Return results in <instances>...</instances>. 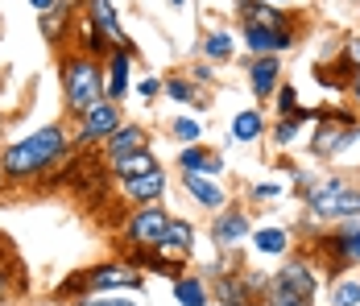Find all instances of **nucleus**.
<instances>
[{
    "mask_svg": "<svg viewBox=\"0 0 360 306\" xmlns=\"http://www.w3.org/2000/svg\"><path fill=\"white\" fill-rule=\"evenodd\" d=\"M63 149H67V136H63V129H54V125H50V129L25 136V141H13V145L4 149L0 170L8 174V178H30V174L54 166V162L63 158Z\"/></svg>",
    "mask_w": 360,
    "mask_h": 306,
    "instance_id": "nucleus-1",
    "label": "nucleus"
},
{
    "mask_svg": "<svg viewBox=\"0 0 360 306\" xmlns=\"http://www.w3.org/2000/svg\"><path fill=\"white\" fill-rule=\"evenodd\" d=\"M63 91H67L75 116H87L96 103H104V75L96 70L91 58H71L67 75H63Z\"/></svg>",
    "mask_w": 360,
    "mask_h": 306,
    "instance_id": "nucleus-2",
    "label": "nucleus"
},
{
    "mask_svg": "<svg viewBox=\"0 0 360 306\" xmlns=\"http://www.w3.org/2000/svg\"><path fill=\"white\" fill-rule=\"evenodd\" d=\"M311 298H315V273L307 265H286L265 286V302L269 306H311Z\"/></svg>",
    "mask_w": 360,
    "mask_h": 306,
    "instance_id": "nucleus-3",
    "label": "nucleus"
},
{
    "mask_svg": "<svg viewBox=\"0 0 360 306\" xmlns=\"http://www.w3.org/2000/svg\"><path fill=\"white\" fill-rule=\"evenodd\" d=\"M307 207L315 215H327V219H335V215H360V195L348 191L340 178H327V182H315L307 191Z\"/></svg>",
    "mask_w": 360,
    "mask_h": 306,
    "instance_id": "nucleus-4",
    "label": "nucleus"
},
{
    "mask_svg": "<svg viewBox=\"0 0 360 306\" xmlns=\"http://www.w3.org/2000/svg\"><path fill=\"white\" fill-rule=\"evenodd\" d=\"M166 224H170V215L162 207H141L129 219V236H133V244H141V248H158L162 236H166Z\"/></svg>",
    "mask_w": 360,
    "mask_h": 306,
    "instance_id": "nucleus-5",
    "label": "nucleus"
},
{
    "mask_svg": "<svg viewBox=\"0 0 360 306\" xmlns=\"http://www.w3.org/2000/svg\"><path fill=\"white\" fill-rule=\"evenodd\" d=\"M265 277H240V273H224L216 281V298L224 306H252L257 290H265Z\"/></svg>",
    "mask_w": 360,
    "mask_h": 306,
    "instance_id": "nucleus-6",
    "label": "nucleus"
},
{
    "mask_svg": "<svg viewBox=\"0 0 360 306\" xmlns=\"http://www.w3.org/2000/svg\"><path fill=\"white\" fill-rule=\"evenodd\" d=\"M116 129H120V108H116L112 100H104V103H96V108L83 116L79 141H83V145H91V141H108Z\"/></svg>",
    "mask_w": 360,
    "mask_h": 306,
    "instance_id": "nucleus-7",
    "label": "nucleus"
},
{
    "mask_svg": "<svg viewBox=\"0 0 360 306\" xmlns=\"http://www.w3.org/2000/svg\"><path fill=\"white\" fill-rule=\"evenodd\" d=\"M245 46H249L257 58H274L278 50H290V46H294V34H290V30H261V25H245Z\"/></svg>",
    "mask_w": 360,
    "mask_h": 306,
    "instance_id": "nucleus-8",
    "label": "nucleus"
},
{
    "mask_svg": "<svg viewBox=\"0 0 360 306\" xmlns=\"http://www.w3.org/2000/svg\"><path fill=\"white\" fill-rule=\"evenodd\" d=\"M245 236H249V215H245V211H228V215H216V228H212V240H216V244L232 248V244H240Z\"/></svg>",
    "mask_w": 360,
    "mask_h": 306,
    "instance_id": "nucleus-9",
    "label": "nucleus"
},
{
    "mask_svg": "<svg viewBox=\"0 0 360 306\" xmlns=\"http://www.w3.org/2000/svg\"><path fill=\"white\" fill-rule=\"evenodd\" d=\"M141 149H145V129H137V125H120V129L108 136V158L112 162H120V158H129V153H141Z\"/></svg>",
    "mask_w": 360,
    "mask_h": 306,
    "instance_id": "nucleus-10",
    "label": "nucleus"
},
{
    "mask_svg": "<svg viewBox=\"0 0 360 306\" xmlns=\"http://www.w3.org/2000/svg\"><path fill=\"white\" fill-rule=\"evenodd\" d=\"M352 141H360V129H340L335 120H331V125L323 120V129L315 133V153H340V149H348Z\"/></svg>",
    "mask_w": 360,
    "mask_h": 306,
    "instance_id": "nucleus-11",
    "label": "nucleus"
},
{
    "mask_svg": "<svg viewBox=\"0 0 360 306\" xmlns=\"http://www.w3.org/2000/svg\"><path fill=\"white\" fill-rule=\"evenodd\" d=\"M179 166L186 174H224V158L199 149V145H186V149L179 153Z\"/></svg>",
    "mask_w": 360,
    "mask_h": 306,
    "instance_id": "nucleus-12",
    "label": "nucleus"
},
{
    "mask_svg": "<svg viewBox=\"0 0 360 306\" xmlns=\"http://www.w3.org/2000/svg\"><path fill=\"white\" fill-rule=\"evenodd\" d=\"M87 8H91V25L100 30V34H108L116 42V50H124L129 42L120 34V25H116V8H112V0H87Z\"/></svg>",
    "mask_w": 360,
    "mask_h": 306,
    "instance_id": "nucleus-13",
    "label": "nucleus"
},
{
    "mask_svg": "<svg viewBox=\"0 0 360 306\" xmlns=\"http://www.w3.org/2000/svg\"><path fill=\"white\" fill-rule=\"evenodd\" d=\"M162 191H166V174L162 170L141 174V178H129V182H124V195L137 199V203H153V199H162Z\"/></svg>",
    "mask_w": 360,
    "mask_h": 306,
    "instance_id": "nucleus-14",
    "label": "nucleus"
},
{
    "mask_svg": "<svg viewBox=\"0 0 360 306\" xmlns=\"http://www.w3.org/2000/svg\"><path fill=\"white\" fill-rule=\"evenodd\" d=\"M87 281L96 290H120V286H141V277L129 269V265H104V269H91Z\"/></svg>",
    "mask_w": 360,
    "mask_h": 306,
    "instance_id": "nucleus-15",
    "label": "nucleus"
},
{
    "mask_svg": "<svg viewBox=\"0 0 360 306\" xmlns=\"http://www.w3.org/2000/svg\"><path fill=\"white\" fill-rule=\"evenodd\" d=\"M240 8H245V25H261V30H286V17H282L274 4H265V0H240Z\"/></svg>",
    "mask_w": 360,
    "mask_h": 306,
    "instance_id": "nucleus-16",
    "label": "nucleus"
},
{
    "mask_svg": "<svg viewBox=\"0 0 360 306\" xmlns=\"http://www.w3.org/2000/svg\"><path fill=\"white\" fill-rule=\"evenodd\" d=\"M278 75H282V67H278V58H257L249 70V83H252V91L265 100V96H274L278 91Z\"/></svg>",
    "mask_w": 360,
    "mask_h": 306,
    "instance_id": "nucleus-17",
    "label": "nucleus"
},
{
    "mask_svg": "<svg viewBox=\"0 0 360 306\" xmlns=\"http://www.w3.org/2000/svg\"><path fill=\"white\" fill-rule=\"evenodd\" d=\"M191 244H195V228H191L186 219H170V224H166V236L158 244V253H186Z\"/></svg>",
    "mask_w": 360,
    "mask_h": 306,
    "instance_id": "nucleus-18",
    "label": "nucleus"
},
{
    "mask_svg": "<svg viewBox=\"0 0 360 306\" xmlns=\"http://www.w3.org/2000/svg\"><path fill=\"white\" fill-rule=\"evenodd\" d=\"M182 186H186V191H191V195H195L203 207H212V211H219V207H224V191H219L216 182H207L203 174H186V178H182Z\"/></svg>",
    "mask_w": 360,
    "mask_h": 306,
    "instance_id": "nucleus-19",
    "label": "nucleus"
},
{
    "mask_svg": "<svg viewBox=\"0 0 360 306\" xmlns=\"http://www.w3.org/2000/svg\"><path fill=\"white\" fill-rule=\"evenodd\" d=\"M112 166H116V174H120V182H129V178H141V174L162 170V166L153 162V153H149V149H141V153H129V158H120V162H112Z\"/></svg>",
    "mask_w": 360,
    "mask_h": 306,
    "instance_id": "nucleus-20",
    "label": "nucleus"
},
{
    "mask_svg": "<svg viewBox=\"0 0 360 306\" xmlns=\"http://www.w3.org/2000/svg\"><path fill=\"white\" fill-rule=\"evenodd\" d=\"M124 83H129V50H116L112 54V67H108V83H104V91H108L112 103L124 96Z\"/></svg>",
    "mask_w": 360,
    "mask_h": 306,
    "instance_id": "nucleus-21",
    "label": "nucleus"
},
{
    "mask_svg": "<svg viewBox=\"0 0 360 306\" xmlns=\"http://www.w3.org/2000/svg\"><path fill=\"white\" fill-rule=\"evenodd\" d=\"M261 133H265V120H261V112H257V108L236 112V120H232V141H257Z\"/></svg>",
    "mask_w": 360,
    "mask_h": 306,
    "instance_id": "nucleus-22",
    "label": "nucleus"
},
{
    "mask_svg": "<svg viewBox=\"0 0 360 306\" xmlns=\"http://www.w3.org/2000/svg\"><path fill=\"white\" fill-rule=\"evenodd\" d=\"M174 298H179V306H207V286L199 277H179L174 281Z\"/></svg>",
    "mask_w": 360,
    "mask_h": 306,
    "instance_id": "nucleus-23",
    "label": "nucleus"
},
{
    "mask_svg": "<svg viewBox=\"0 0 360 306\" xmlns=\"http://www.w3.org/2000/svg\"><path fill=\"white\" fill-rule=\"evenodd\" d=\"M252 244H257V253H269V257H278V253H286L290 236L282 232V228H261V232L252 236Z\"/></svg>",
    "mask_w": 360,
    "mask_h": 306,
    "instance_id": "nucleus-24",
    "label": "nucleus"
},
{
    "mask_svg": "<svg viewBox=\"0 0 360 306\" xmlns=\"http://www.w3.org/2000/svg\"><path fill=\"white\" fill-rule=\"evenodd\" d=\"M232 50H236V42H232V34H224V30L207 34V42H203V54H207V58H216V63L232 58Z\"/></svg>",
    "mask_w": 360,
    "mask_h": 306,
    "instance_id": "nucleus-25",
    "label": "nucleus"
},
{
    "mask_svg": "<svg viewBox=\"0 0 360 306\" xmlns=\"http://www.w3.org/2000/svg\"><path fill=\"white\" fill-rule=\"evenodd\" d=\"M331 248H335L344 261H360V228L344 232V236H331Z\"/></svg>",
    "mask_w": 360,
    "mask_h": 306,
    "instance_id": "nucleus-26",
    "label": "nucleus"
},
{
    "mask_svg": "<svg viewBox=\"0 0 360 306\" xmlns=\"http://www.w3.org/2000/svg\"><path fill=\"white\" fill-rule=\"evenodd\" d=\"M307 116H311V112H302V108H298L294 116H282V120H278V129H274V141H278V145H290L294 133H298V125H302Z\"/></svg>",
    "mask_w": 360,
    "mask_h": 306,
    "instance_id": "nucleus-27",
    "label": "nucleus"
},
{
    "mask_svg": "<svg viewBox=\"0 0 360 306\" xmlns=\"http://www.w3.org/2000/svg\"><path fill=\"white\" fill-rule=\"evenodd\" d=\"M170 129H174L179 141H191V145H199V136H203V125H199V120H191V116H179Z\"/></svg>",
    "mask_w": 360,
    "mask_h": 306,
    "instance_id": "nucleus-28",
    "label": "nucleus"
},
{
    "mask_svg": "<svg viewBox=\"0 0 360 306\" xmlns=\"http://www.w3.org/2000/svg\"><path fill=\"white\" fill-rule=\"evenodd\" d=\"M331 306H360V281H340L331 294Z\"/></svg>",
    "mask_w": 360,
    "mask_h": 306,
    "instance_id": "nucleus-29",
    "label": "nucleus"
},
{
    "mask_svg": "<svg viewBox=\"0 0 360 306\" xmlns=\"http://www.w3.org/2000/svg\"><path fill=\"white\" fill-rule=\"evenodd\" d=\"M166 91H170L179 103H195V87H191L186 79H170V83H166Z\"/></svg>",
    "mask_w": 360,
    "mask_h": 306,
    "instance_id": "nucleus-30",
    "label": "nucleus"
},
{
    "mask_svg": "<svg viewBox=\"0 0 360 306\" xmlns=\"http://www.w3.org/2000/svg\"><path fill=\"white\" fill-rule=\"evenodd\" d=\"M278 112H282V116H294V112H298V96H294V87H278Z\"/></svg>",
    "mask_w": 360,
    "mask_h": 306,
    "instance_id": "nucleus-31",
    "label": "nucleus"
},
{
    "mask_svg": "<svg viewBox=\"0 0 360 306\" xmlns=\"http://www.w3.org/2000/svg\"><path fill=\"white\" fill-rule=\"evenodd\" d=\"M348 67L360 70V34L352 37V42H348Z\"/></svg>",
    "mask_w": 360,
    "mask_h": 306,
    "instance_id": "nucleus-32",
    "label": "nucleus"
},
{
    "mask_svg": "<svg viewBox=\"0 0 360 306\" xmlns=\"http://www.w3.org/2000/svg\"><path fill=\"white\" fill-rule=\"evenodd\" d=\"M87 306H137V302H129V298H91Z\"/></svg>",
    "mask_w": 360,
    "mask_h": 306,
    "instance_id": "nucleus-33",
    "label": "nucleus"
},
{
    "mask_svg": "<svg viewBox=\"0 0 360 306\" xmlns=\"http://www.w3.org/2000/svg\"><path fill=\"white\" fill-rule=\"evenodd\" d=\"M252 195H257V199H274V195H278V186H274V182H261Z\"/></svg>",
    "mask_w": 360,
    "mask_h": 306,
    "instance_id": "nucleus-34",
    "label": "nucleus"
},
{
    "mask_svg": "<svg viewBox=\"0 0 360 306\" xmlns=\"http://www.w3.org/2000/svg\"><path fill=\"white\" fill-rule=\"evenodd\" d=\"M141 96H145V100H149V96H158V79H145V83H141Z\"/></svg>",
    "mask_w": 360,
    "mask_h": 306,
    "instance_id": "nucleus-35",
    "label": "nucleus"
},
{
    "mask_svg": "<svg viewBox=\"0 0 360 306\" xmlns=\"http://www.w3.org/2000/svg\"><path fill=\"white\" fill-rule=\"evenodd\" d=\"M34 8H41V13H54V0H30Z\"/></svg>",
    "mask_w": 360,
    "mask_h": 306,
    "instance_id": "nucleus-36",
    "label": "nucleus"
},
{
    "mask_svg": "<svg viewBox=\"0 0 360 306\" xmlns=\"http://www.w3.org/2000/svg\"><path fill=\"white\" fill-rule=\"evenodd\" d=\"M352 91H356V100H360V70H356V79H352Z\"/></svg>",
    "mask_w": 360,
    "mask_h": 306,
    "instance_id": "nucleus-37",
    "label": "nucleus"
},
{
    "mask_svg": "<svg viewBox=\"0 0 360 306\" xmlns=\"http://www.w3.org/2000/svg\"><path fill=\"white\" fill-rule=\"evenodd\" d=\"M170 4H186V0H170Z\"/></svg>",
    "mask_w": 360,
    "mask_h": 306,
    "instance_id": "nucleus-38",
    "label": "nucleus"
}]
</instances>
